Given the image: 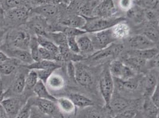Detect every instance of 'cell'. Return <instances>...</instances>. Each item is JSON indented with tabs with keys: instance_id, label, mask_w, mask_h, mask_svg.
<instances>
[{
	"instance_id": "obj_63",
	"label": "cell",
	"mask_w": 159,
	"mask_h": 118,
	"mask_svg": "<svg viewBox=\"0 0 159 118\" xmlns=\"http://www.w3.org/2000/svg\"><path fill=\"white\" fill-rule=\"evenodd\" d=\"M134 118H138V117H137V115H136V116H135V117Z\"/></svg>"
},
{
	"instance_id": "obj_62",
	"label": "cell",
	"mask_w": 159,
	"mask_h": 118,
	"mask_svg": "<svg viewBox=\"0 0 159 118\" xmlns=\"http://www.w3.org/2000/svg\"><path fill=\"white\" fill-rule=\"evenodd\" d=\"M95 1H101L102 0H95Z\"/></svg>"
},
{
	"instance_id": "obj_44",
	"label": "cell",
	"mask_w": 159,
	"mask_h": 118,
	"mask_svg": "<svg viewBox=\"0 0 159 118\" xmlns=\"http://www.w3.org/2000/svg\"><path fill=\"white\" fill-rule=\"evenodd\" d=\"M139 6L146 9H154L158 4V0H139Z\"/></svg>"
},
{
	"instance_id": "obj_22",
	"label": "cell",
	"mask_w": 159,
	"mask_h": 118,
	"mask_svg": "<svg viewBox=\"0 0 159 118\" xmlns=\"http://www.w3.org/2000/svg\"><path fill=\"white\" fill-rule=\"evenodd\" d=\"M113 36L116 40L124 39L129 37L130 28L124 21L120 22L111 28Z\"/></svg>"
},
{
	"instance_id": "obj_13",
	"label": "cell",
	"mask_w": 159,
	"mask_h": 118,
	"mask_svg": "<svg viewBox=\"0 0 159 118\" xmlns=\"http://www.w3.org/2000/svg\"><path fill=\"white\" fill-rule=\"evenodd\" d=\"M116 13V8L113 0H102L93 10L92 16L112 18Z\"/></svg>"
},
{
	"instance_id": "obj_52",
	"label": "cell",
	"mask_w": 159,
	"mask_h": 118,
	"mask_svg": "<svg viewBox=\"0 0 159 118\" xmlns=\"http://www.w3.org/2000/svg\"><path fill=\"white\" fill-rule=\"evenodd\" d=\"M8 30V29L5 27L0 28V46L2 45V44L4 42V40L5 39Z\"/></svg>"
},
{
	"instance_id": "obj_12",
	"label": "cell",
	"mask_w": 159,
	"mask_h": 118,
	"mask_svg": "<svg viewBox=\"0 0 159 118\" xmlns=\"http://www.w3.org/2000/svg\"><path fill=\"white\" fill-rule=\"evenodd\" d=\"M0 50L6 53L8 57L20 61L22 65H28L34 61L30 53L27 50L1 46Z\"/></svg>"
},
{
	"instance_id": "obj_59",
	"label": "cell",
	"mask_w": 159,
	"mask_h": 118,
	"mask_svg": "<svg viewBox=\"0 0 159 118\" xmlns=\"http://www.w3.org/2000/svg\"><path fill=\"white\" fill-rule=\"evenodd\" d=\"M72 0H62V2H64L65 4L68 6Z\"/></svg>"
},
{
	"instance_id": "obj_58",
	"label": "cell",
	"mask_w": 159,
	"mask_h": 118,
	"mask_svg": "<svg viewBox=\"0 0 159 118\" xmlns=\"http://www.w3.org/2000/svg\"><path fill=\"white\" fill-rule=\"evenodd\" d=\"M62 2V0H48V4L57 6Z\"/></svg>"
},
{
	"instance_id": "obj_18",
	"label": "cell",
	"mask_w": 159,
	"mask_h": 118,
	"mask_svg": "<svg viewBox=\"0 0 159 118\" xmlns=\"http://www.w3.org/2000/svg\"><path fill=\"white\" fill-rule=\"evenodd\" d=\"M22 65L21 63L17 59L10 58L0 63V75L8 76L16 72Z\"/></svg>"
},
{
	"instance_id": "obj_29",
	"label": "cell",
	"mask_w": 159,
	"mask_h": 118,
	"mask_svg": "<svg viewBox=\"0 0 159 118\" xmlns=\"http://www.w3.org/2000/svg\"><path fill=\"white\" fill-rule=\"evenodd\" d=\"M45 85L48 89L52 91H58L64 87L65 81L62 76L54 72L47 80Z\"/></svg>"
},
{
	"instance_id": "obj_36",
	"label": "cell",
	"mask_w": 159,
	"mask_h": 118,
	"mask_svg": "<svg viewBox=\"0 0 159 118\" xmlns=\"http://www.w3.org/2000/svg\"><path fill=\"white\" fill-rule=\"evenodd\" d=\"M39 44L37 41L36 36L32 37L29 44V50L31 54L32 57L34 61L40 60L39 57Z\"/></svg>"
},
{
	"instance_id": "obj_55",
	"label": "cell",
	"mask_w": 159,
	"mask_h": 118,
	"mask_svg": "<svg viewBox=\"0 0 159 118\" xmlns=\"http://www.w3.org/2000/svg\"><path fill=\"white\" fill-rule=\"evenodd\" d=\"M0 118H10L3 106L0 103Z\"/></svg>"
},
{
	"instance_id": "obj_7",
	"label": "cell",
	"mask_w": 159,
	"mask_h": 118,
	"mask_svg": "<svg viewBox=\"0 0 159 118\" xmlns=\"http://www.w3.org/2000/svg\"><path fill=\"white\" fill-rule=\"evenodd\" d=\"M33 106L36 107L41 113L47 116L53 118H64V115L60 111L56 102L33 97Z\"/></svg>"
},
{
	"instance_id": "obj_16",
	"label": "cell",
	"mask_w": 159,
	"mask_h": 118,
	"mask_svg": "<svg viewBox=\"0 0 159 118\" xmlns=\"http://www.w3.org/2000/svg\"><path fill=\"white\" fill-rule=\"evenodd\" d=\"M75 80L80 85L89 87L93 84V78L86 69L80 64L75 65Z\"/></svg>"
},
{
	"instance_id": "obj_20",
	"label": "cell",
	"mask_w": 159,
	"mask_h": 118,
	"mask_svg": "<svg viewBox=\"0 0 159 118\" xmlns=\"http://www.w3.org/2000/svg\"><path fill=\"white\" fill-rule=\"evenodd\" d=\"M33 92L36 95V97H37L38 98L43 99L52 100L53 102H57V98H56L52 94L49 93L46 85L39 80L34 87Z\"/></svg>"
},
{
	"instance_id": "obj_3",
	"label": "cell",
	"mask_w": 159,
	"mask_h": 118,
	"mask_svg": "<svg viewBox=\"0 0 159 118\" xmlns=\"http://www.w3.org/2000/svg\"><path fill=\"white\" fill-rule=\"evenodd\" d=\"M31 8L19 7L4 11L5 27L8 29L25 25L30 14Z\"/></svg>"
},
{
	"instance_id": "obj_24",
	"label": "cell",
	"mask_w": 159,
	"mask_h": 118,
	"mask_svg": "<svg viewBox=\"0 0 159 118\" xmlns=\"http://www.w3.org/2000/svg\"><path fill=\"white\" fill-rule=\"evenodd\" d=\"M143 83L144 85L145 95L147 96H150L156 87L159 85L157 83V78L155 74L152 73H148L143 78Z\"/></svg>"
},
{
	"instance_id": "obj_21",
	"label": "cell",
	"mask_w": 159,
	"mask_h": 118,
	"mask_svg": "<svg viewBox=\"0 0 159 118\" xmlns=\"http://www.w3.org/2000/svg\"><path fill=\"white\" fill-rule=\"evenodd\" d=\"M69 98L71 99L75 107H78L79 108L92 107L94 105V102L92 100L80 93H71L69 96Z\"/></svg>"
},
{
	"instance_id": "obj_19",
	"label": "cell",
	"mask_w": 159,
	"mask_h": 118,
	"mask_svg": "<svg viewBox=\"0 0 159 118\" xmlns=\"http://www.w3.org/2000/svg\"><path fill=\"white\" fill-rule=\"evenodd\" d=\"M36 37L40 47L47 49V50L53 54L57 57L58 61H62L58 46H57L52 41L48 39L46 37L41 36H36Z\"/></svg>"
},
{
	"instance_id": "obj_2",
	"label": "cell",
	"mask_w": 159,
	"mask_h": 118,
	"mask_svg": "<svg viewBox=\"0 0 159 118\" xmlns=\"http://www.w3.org/2000/svg\"><path fill=\"white\" fill-rule=\"evenodd\" d=\"M83 17L85 19L86 22L81 29L86 33H96L111 28L115 24L125 20L124 17H122L116 18H102L93 16Z\"/></svg>"
},
{
	"instance_id": "obj_10",
	"label": "cell",
	"mask_w": 159,
	"mask_h": 118,
	"mask_svg": "<svg viewBox=\"0 0 159 118\" xmlns=\"http://www.w3.org/2000/svg\"><path fill=\"white\" fill-rule=\"evenodd\" d=\"M25 26L29 30L33 32L35 36L45 37L48 34V26L46 19L39 15L30 13Z\"/></svg>"
},
{
	"instance_id": "obj_34",
	"label": "cell",
	"mask_w": 159,
	"mask_h": 118,
	"mask_svg": "<svg viewBox=\"0 0 159 118\" xmlns=\"http://www.w3.org/2000/svg\"><path fill=\"white\" fill-rule=\"evenodd\" d=\"M128 17L137 23H141L145 19L144 10L141 7L138 6H133L127 11Z\"/></svg>"
},
{
	"instance_id": "obj_56",
	"label": "cell",
	"mask_w": 159,
	"mask_h": 118,
	"mask_svg": "<svg viewBox=\"0 0 159 118\" xmlns=\"http://www.w3.org/2000/svg\"><path fill=\"white\" fill-rule=\"evenodd\" d=\"M8 59H9V57L7 56V54L3 52L2 51L0 50V63L5 61Z\"/></svg>"
},
{
	"instance_id": "obj_43",
	"label": "cell",
	"mask_w": 159,
	"mask_h": 118,
	"mask_svg": "<svg viewBox=\"0 0 159 118\" xmlns=\"http://www.w3.org/2000/svg\"><path fill=\"white\" fill-rule=\"evenodd\" d=\"M67 46L74 53L77 54H81L76 37H67Z\"/></svg>"
},
{
	"instance_id": "obj_48",
	"label": "cell",
	"mask_w": 159,
	"mask_h": 118,
	"mask_svg": "<svg viewBox=\"0 0 159 118\" xmlns=\"http://www.w3.org/2000/svg\"><path fill=\"white\" fill-rule=\"evenodd\" d=\"M150 100L156 108L159 109V85L157 86L150 96Z\"/></svg>"
},
{
	"instance_id": "obj_14",
	"label": "cell",
	"mask_w": 159,
	"mask_h": 118,
	"mask_svg": "<svg viewBox=\"0 0 159 118\" xmlns=\"http://www.w3.org/2000/svg\"><path fill=\"white\" fill-rule=\"evenodd\" d=\"M130 105V101L120 96L119 94L113 92L112 98L107 109L114 116L118 113L126 110Z\"/></svg>"
},
{
	"instance_id": "obj_15",
	"label": "cell",
	"mask_w": 159,
	"mask_h": 118,
	"mask_svg": "<svg viewBox=\"0 0 159 118\" xmlns=\"http://www.w3.org/2000/svg\"><path fill=\"white\" fill-rule=\"evenodd\" d=\"M128 45L131 50H143L155 47V43L143 34H137L129 38Z\"/></svg>"
},
{
	"instance_id": "obj_60",
	"label": "cell",
	"mask_w": 159,
	"mask_h": 118,
	"mask_svg": "<svg viewBox=\"0 0 159 118\" xmlns=\"http://www.w3.org/2000/svg\"><path fill=\"white\" fill-rule=\"evenodd\" d=\"M0 82H2V79H1V76L0 75Z\"/></svg>"
},
{
	"instance_id": "obj_27",
	"label": "cell",
	"mask_w": 159,
	"mask_h": 118,
	"mask_svg": "<svg viewBox=\"0 0 159 118\" xmlns=\"http://www.w3.org/2000/svg\"><path fill=\"white\" fill-rule=\"evenodd\" d=\"M146 61L147 60L145 59L136 56H128L125 60L124 63L137 72L146 69Z\"/></svg>"
},
{
	"instance_id": "obj_45",
	"label": "cell",
	"mask_w": 159,
	"mask_h": 118,
	"mask_svg": "<svg viewBox=\"0 0 159 118\" xmlns=\"http://www.w3.org/2000/svg\"><path fill=\"white\" fill-rule=\"evenodd\" d=\"M159 14L154 9H145L144 10V17L145 19L150 22L157 21L158 19Z\"/></svg>"
},
{
	"instance_id": "obj_47",
	"label": "cell",
	"mask_w": 159,
	"mask_h": 118,
	"mask_svg": "<svg viewBox=\"0 0 159 118\" xmlns=\"http://www.w3.org/2000/svg\"><path fill=\"white\" fill-rule=\"evenodd\" d=\"M137 115V112L134 110L126 109L115 115L113 118H134Z\"/></svg>"
},
{
	"instance_id": "obj_30",
	"label": "cell",
	"mask_w": 159,
	"mask_h": 118,
	"mask_svg": "<svg viewBox=\"0 0 159 118\" xmlns=\"http://www.w3.org/2000/svg\"><path fill=\"white\" fill-rule=\"evenodd\" d=\"M59 49L62 61H79L84 59L83 56L72 52L68 47H59Z\"/></svg>"
},
{
	"instance_id": "obj_5",
	"label": "cell",
	"mask_w": 159,
	"mask_h": 118,
	"mask_svg": "<svg viewBox=\"0 0 159 118\" xmlns=\"http://www.w3.org/2000/svg\"><path fill=\"white\" fill-rule=\"evenodd\" d=\"M26 68L20 66L15 72V75L11 81L10 87L4 91V98L21 95L25 91V80L27 72Z\"/></svg>"
},
{
	"instance_id": "obj_35",
	"label": "cell",
	"mask_w": 159,
	"mask_h": 118,
	"mask_svg": "<svg viewBox=\"0 0 159 118\" xmlns=\"http://www.w3.org/2000/svg\"><path fill=\"white\" fill-rule=\"evenodd\" d=\"M39 81V78L38 76V74L36 70H30L26 76L25 80V91H33V89L38 82Z\"/></svg>"
},
{
	"instance_id": "obj_38",
	"label": "cell",
	"mask_w": 159,
	"mask_h": 118,
	"mask_svg": "<svg viewBox=\"0 0 159 118\" xmlns=\"http://www.w3.org/2000/svg\"><path fill=\"white\" fill-rule=\"evenodd\" d=\"M55 32H61L64 33L67 37H76L86 33L84 30L82 29L66 26H63V27H61L60 29Z\"/></svg>"
},
{
	"instance_id": "obj_26",
	"label": "cell",
	"mask_w": 159,
	"mask_h": 118,
	"mask_svg": "<svg viewBox=\"0 0 159 118\" xmlns=\"http://www.w3.org/2000/svg\"><path fill=\"white\" fill-rule=\"evenodd\" d=\"M85 22V19L81 15H71L64 19L61 23L64 26L81 29Z\"/></svg>"
},
{
	"instance_id": "obj_32",
	"label": "cell",
	"mask_w": 159,
	"mask_h": 118,
	"mask_svg": "<svg viewBox=\"0 0 159 118\" xmlns=\"http://www.w3.org/2000/svg\"><path fill=\"white\" fill-rule=\"evenodd\" d=\"M45 37L58 47H68L67 36L61 32H51L48 33Z\"/></svg>"
},
{
	"instance_id": "obj_11",
	"label": "cell",
	"mask_w": 159,
	"mask_h": 118,
	"mask_svg": "<svg viewBox=\"0 0 159 118\" xmlns=\"http://www.w3.org/2000/svg\"><path fill=\"white\" fill-rule=\"evenodd\" d=\"M124 46L120 44H116L113 43L110 46L106 48L98 50L96 52L94 53L88 59L90 61H96L100 60L107 58L109 57H117L121 54L124 51Z\"/></svg>"
},
{
	"instance_id": "obj_53",
	"label": "cell",
	"mask_w": 159,
	"mask_h": 118,
	"mask_svg": "<svg viewBox=\"0 0 159 118\" xmlns=\"http://www.w3.org/2000/svg\"><path fill=\"white\" fill-rule=\"evenodd\" d=\"M5 27V19H4V10L0 6V28ZM6 28V27H5Z\"/></svg>"
},
{
	"instance_id": "obj_23",
	"label": "cell",
	"mask_w": 159,
	"mask_h": 118,
	"mask_svg": "<svg viewBox=\"0 0 159 118\" xmlns=\"http://www.w3.org/2000/svg\"><path fill=\"white\" fill-rule=\"evenodd\" d=\"M56 103L62 114L73 115L75 112L76 107L69 98L62 97L57 98Z\"/></svg>"
},
{
	"instance_id": "obj_57",
	"label": "cell",
	"mask_w": 159,
	"mask_h": 118,
	"mask_svg": "<svg viewBox=\"0 0 159 118\" xmlns=\"http://www.w3.org/2000/svg\"><path fill=\"white\" fill-rule=\"evenodd\" d=\"M4 90L2 85V82H0V102L4 99Z\"/></svg>"
},
{
	"instance_id": "obj_61",
	"label": "cell",
	"mask_w": 159,
	"mask_h": 118,
	"mask_svg": "<svg viewBox=\"0 0 159 118\" xmlns=\"http://www.w3.org/2000/svg\"><path fill=\"white\" fill-rule=\"evenodd\" d=\"M2 1V0H0V6H1V4Z\"/></svg>"
},
{
	"instance_id": "obj_25",
	"label": "cell",
	"mask_w": 159,
	"mask_h": 118,
	"mask_svg": "<svg viewBox=\"0 0 159 118\" xmlns=\"http://www.w3.org/2000/svg\"><path fill=\"white\" fill-rule=\"evenodd\" d=\"M158 54L159 50L156 47L143 50H131L128 52V56L139 57L146 60L152 59Z\"/></svg>"
},
{
	"instance_id": "obj_37",
	"label": "cell",
	"mask_w": 159,
	"mask_h": 118,
	"mask_svg": "<svg viewBox=\"0 0 159 118\" xmlns=\"http://www.w3.org/2000/svg\"><path fill=\"white\" fill-rule=\"evenodd\" d=\"M61 67L60 65H57V66H52L51 67H48L45 69H42V70H36L39 80L43 82L45 84H46L47 80L48 78L55 72L57 69H60Z\"/></svg>"
},
{
	"instance_id": "obj_40",
	"label": "cell",
	"mask_w": 159,
	"mask_h": 118,
	"mask_svg": "<svg viewBox=\"0 0 159 118\" xmlns=\"http://www.w3.org/2000/svg\"><path fill=\"white\" fill-rule=\"evenodd\" d=\"M118 80L119 84L123 88L126 89L129 91H135V89H137L139 86V82H140L139 80L137 79L136 76L134 77V78L129 79L125 81H122L119 80Z\"/></svg>"
},
{
	"instance_id": "obj_41",
	"label": "cell",
	"mask_w": 159,
	"mask_h": 118,
	"mask_svg": "<svg viewBox=\"0 0 159 118\" xmlns=\"http://www.w3.org/2000/svg\"><path fill=\"white\" fill-rule=\"evenodd\" d=\"M112 114L108 112L93 109L88 112L87 118H113Z\"/></svg>"
},
{
	"instance_id": "obj_28",
	"label": "cell",
	"mask_w": 159,
	"mask_h": 118,
	"mask_svg": "<svg viewBox=\"0 0 159 118\" xmlns=\"http://www.w3.org/2000/svg\"><path fill=\"white\" fill-rule=\"evenodd\" d=\"M77 41L81 53H91L94 50L92 41L90 37L85 34L77 37Z\"/></svg>"
},
{
	"instance_id": "obj_6",
	"label": "cell",
	"mask_w": 159,
	"mask_h": 118,
	"mask_svg": "<svg viewBox=\"0 0 159 118\" xmlns=\"http://www.w3.org/2000/svg\"><path fill=\"white\" fill-rule=\"evenodd\" d=\"M109 69L113 78L125 81L136 76L135 72L118 60H114L109 65Z\"/></svg>"
},
{
	"instance_id": "obj_42",
	"label": "cell",
	"mask_w": 159,
	"mask_h": 118,
	"mask_svg": "<svg viewBox=\"0 0 159 118\" xmlns=\"http://www.w3.org/2000/svg\"><path fill=\"white\" fill-rule=\"evenodd\" d=\"M143 34L154 43L159 41V31L155 27H148Z\"/></svg>"
},
{
	"instance_id": "obj_9",
	"label": "cell",
	"mask_w": 159,
	"mask_h": 118,
	"mask_svg": "<svg viewBox=\"0 0 159 118\" xmlns=\"http://www.w3.org/2000/svg\"><path fill=\"white\" fill-rule=\"evenodd\" d=\"M90 38L92 41L94 50L97 51L110 46L116 40L113 36L111 28L92 33V36Z\"/></svg>"
},
{
	"instance_id": "obj_17",
	"label": "cell",
	"mask_w": 159,
	"mask_h": 118,
	"mask_svg": "<svg viewBox=\"0 0 159 118\" xmlns=\"http://www.w3.org/2000/svg\"><path fill=\"white\" fill-rule=\"evenodd\" d=\"M58 11V8L56 6L47 3L32 8L30 10V13L39 15L45 19H48L55 17Z\"/></svg>"
},
{
	"instance_id": "obj_54",
	"label": "cell",
	"mask_w": 159,
	"mask_h": 118,
	"mask_svg": "<svg viewBox=\"0 0 159 118\" xmlns=\"http://www.w3.org/2000/svg\"><path fill=\"white\" fill-rule=\"evenodd\" d=\"M27 1L30 3V5L32 4H33L36 5L37 6H41V5H43V4H47L46 0H27Z\"/></svg>"
},
{
	"instance_id": "obj_64",
	"label": "cell",
	"mask_w": 159,
	"mask_h": 118,
	"mask_svg": "<svg viewBox=\"0 0 159 118\" xmlns=\"http://www.w3.org/2000/svg\"><path fill=\"white\" fill-rule=\"evenodd\" d=\"M49 118H52V117H49Z\"/></svg>"
},
{
	"instance_id": "obj_46",
	"label": "cell",
	"mask_w": 159,
	"mask_h": 118,
	"mask_svg": "<svg viewBox=\"0 0 159 118\" xmlns=\"http://www.w3.org/2000/svg\"><path fill=\"white\" fill-rule=\"evenodd\" d=\"M159 67V54L156 55L152 59L147 60L146 69L148 70H152Z\"/></svg>"
},
{
	"instance_id": "obj_4",
	"label": "cell",
	"mask_w": 159,
	"mask_h": 118,
	"mask_svg": "<svg viewBox=\"0 0 159 118\" xmlns=\"http://www.w3.org/2000/svg\"><path fill=\"white\" fill-rule=\"evenodd\" d=\"M99 85L100 92L107 108L114 92V80L109 71V65H106L101 73Z\"/></svg>"
},
{
	"instance_id": "obj_39",
	"label": "cell",
	"mask_w": 159,
	"mask_h": 118,
	"mask_svg": "<svg viewBox=\"0 0 159 118\" xmlns=\"http://www.w3.org/2000/svg\"><path fill=\"white\" fill-rule=\"evenodd\" d=\"M33 105V97L29 98L27 100L26 104L23 106L20 111L14 118H29Z\"/></svg>"
},
{
	"instance_id": "obj_1",
	"label": "cell",
	"mask_w": 159,
	"mask_h": 118,
	"mask_svg": "<svg viewBox=\"0 0 159 118\" xmlns=\"http://www.w3.org/2000/svg\"><path fill=\"white\" fill-rule=\"evenodd\" d=\"M24 26L8 29L4 42L1 46L29 50L32 36L30 32L26 26Z\"/></svg>"
},
{
	"instance_id": "obj_31",
	"label": "cell",
	"mask_w": 159,
	"mask_h": 118,
	"mask_svg": "<svg viewBox=\"0 0 159 118\" xmlns=\"http://www.w3.org/2000/svg\"><path fill=\"white\" fill-rule=\"evenodd\" d=\"M1 7L4 11L19 7H26L32 8L27 0H2Z\"/></svg>"
},
{
	"instance_id": "obj_50",
	"label": "cell",
	"mask_w": 159,
	"mask_h": 118,
	"mask_svg": "<svg viewBox=\"0 0 159 118\" xmlns=\"http://www.w3.org/2000/svg\"><path fill=\"white\" fill-rule=\"evenodd\" d=\"M67 73H68L69 78L73 81L75 82V65H74L73 61L68 62Z\"/></svg>"
},
{
	"instance_id": "obj_33",
	"label": "cell",
	"mask_w": 159,
	"mask_h": 118,
	"mask_svg": "<svg viewBox=\"0 0 159 118\" xmlns=\"http://www.w3.org/2000/svg\"><path fill=\"white\" fill-rule=\"evenodd\" d=\"M57 65H58L57 61L40 60L37 61H33L32 63L28 65H21V66L26 68L27 69H28L29 70H39L45 69L48 67L57 66Z\"/></svg>"
},
{
	"instance_id": "obj_49",
	"label": "cell",
	"mask_w": 159,
	"mask_h": 118,
	"mask_svg": "<svg viewBox=\"0 0 159 118\" xmlns=\"http://www.w3.org/2000/svg\"><path fill=\"white\" fill-rule=\"evenodd\" d=\"M134 0H119L118 6L123 11H128L133 6Z\"/></svg>"
},
{
	"instance_id": "obj_8",
	"label": "cell",
	"mask_w": 159,
	"mask_h": 118,
	"mask_svg": "<svg viewBox=\"0 0 159 118\" xmlns=\"http://www.w3.org/2000/svg\"><path fill=\"white\" fill-rule=\"evenodd\" d=\"M28 100V99H27ZM21 95L4 98L0 102L10 118H14L19 113L27 100Z\"/></svg>"
},
{
	"instance_id": "obj_51",
	"label": "cell",
	"mask_w": 159,
	"mask_h": 118,
	"mask_svg": "<svg viewBox=\"0 0 159 118\" xmlns=\"http://www.w3.org/2000/svg\"><path fill=\"white\" fill-rule=\"evenodd\" d=\"M29 118H43L42 116L41 112L38 109V108L33 106L31 108Z\"/></svg>"
}]
</instances>
